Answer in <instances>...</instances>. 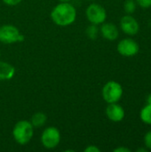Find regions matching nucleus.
<instances>
[{"mask_svg": "<svg viewBox=\"0 0 151 152\" xmlns=\"http://www.w3.org/2000/svg\"><path fill=\"white\" fill-rule=\"evenodd\" d=\"M77 17L76 8L68 3H61L57 4L51 12V18L53 21L61 27H66L71 25Z\"/></svg>", "mask_w": 151, "mask_h": 152, "instance_id": "1", "label": "nucleus"}, {"mask_svg": "<svg viewBox=\"0 0 151 152\" xmlns=\"http://www.w3.org/2000/svg\"><path fill=\"white\" fill-rule=\"evenodd\" d=\"M34 134V126L28 120H20L17 122L12 129V136L14 141L20 144L25 145L32 139Z\"/></svg>", "mask_w": 151, "mask_h": 152, "instance_id": "2", "label": "nucleus"}, {"mask_svg": "<svg viewBox=\"0 0 151 152\" xmlns=\"http://www.w3.org/2000/svg\"><path fill=\"white\" fill-rule=\"evenodd\" d=\"M123 93L124 91L122 86L118 82L114 80L106 83L101 92L102 98L108 104L118 102L123 96Z\"/></svg>", "mask_w": 151, "mask_h": 152, "instance_id": "3", "label": "nucleus"}, {"mask_svg": "<svg viewBox=\"0 0 151 152\" xmlns=\"http://www.w3.org/2000/svg\"><path fill=\"white\" fill-rule=\"evenodd\" d=\"M24 40V36L20 33L18 28L13 25L5 24L0 27V42L4 44H13Z\"/></svg>", "mask_w": 151, "mask_h": 152, "instance_id": "4", "label": "nucleus"}, {"mask_svg": "<svg viewBox=\"0 0 151 152\" xmlns=\"http://www.w3.org/2000/svg\"><path fill=\"white\" fill-rule=\"evenodd\" d=\"M87 20L95 25L102 24L107 19V12L105 8L99 4H91L85 11Z\"/></svg>", "mask_w": 151, "mask_h": 152, "instance_id": "5", "label": "nucleus"}, {"mask_svg": "<svg viewBox=\"0 0 151 152\" xmlns=\"http://www.w3.org/2000/svg\"><path fill=\"white\" fill-rule=\"evenodd\" d=\"M61 142V134L58 128L50 126L44 129L41 136V142L46 149L52 150L56 148Z\"/></svg>", "mask_w": 151, "mask_h": 152, "instance_id": "6", "label": "nucleus"}, {"mask_svg": "<svg viewBox=\"0 0 151 152\" xmlns=\"http://www.w3.org/2000/svg\"><path fill=\"white\" fill-rule=\"evenodd\" d=\"M117 52L125 57H133L138 54L140 51L139 44L133 38H124L117 44Z\"/></svg>", "mask_w": 151, "mask_h": 152, "instance_id": "7", "label": "nucleus"}, {"mask_svg": "<svg viewBox=\"0 0 151 152\" xmlns=\"http://www.w3.org/2000/svg\"><path fill=\"white\" fill-rule=\"evenodd\" d=\"M120 28L122 31L128 36H135L140 31V24L132 14H126L121 18Z\"/></svg>", "mask_w": 151, "mask_h": 152, "instance_id": "8", "label": "nucleus"}, {"mask_svg": "<svg viewBox=\"0 0 151 152\" xmlns=\"http://www.w3.org/2000/svg\"><path fill=\"white\" fill-rule=\"evenodd\" d=\"M106 115L109 120L113 122H120L125 118V111L124 108L117 102L109 103L108 107L106 108Z\"/></svg>", "mask_w": 151, "mask_h": 152, "instance_id": "9", "label": "nucleus"}, {"mask_svg": "<svg viewBox=\"0 0 151 152\" xmlns=\"http://www.w3.org/2000/svg\"><path fill=\"white\" fill-rule=\"evenodd\" d=\"M101 36L109 41H115L119 36L118 28L111 22H103L101 27Z\"/></svg>", "mask_w": 151, "mask_h": 152, "instance_id": "10", "label": "nucleus"}, {"mask_svg": "<svg viewBox=\"0 0 151 152\" xmlns=\"http://www.w3.org/2000/svg\"><path fill=\"white\" fill-rule=\"evenodd\" d=\"M14 74L15 69L12 64L0 61V81L12 79Z\"/></svg>", "mask_w": 151, "mask_h": 152, "instance_id": "11", "label": "nucleus"}, {"mask_svg": "<svg viewBox=\"0 0 151 152\" xmlns=\"http://www.w3.org/2000/svg\"><path fill=\"white\" fill-rule=\"evenodd\" d=\"M47 120V117L43 112H36L31 118V124L34 127H41L43 126Z\"/></svg>", "mask_w": 151, "mask_h": 152, "instance_id": "12", "label": "nucleus"}, {"mask_svg": "<svg viewBox=\"0 0 151 152\" xmlns=\"http://www.w3.org/2000/svg\"><path fill=\"white\" fill-rule=\"evenodd\" d=\"M140 118H141V120L143 123H145L147 125H150L151 126V104L147 103L141 110Z\"/></svg>", "mask_w": 151, "mask_h": 152, "instance_id": "13", "label": "nucleus"}, {"mask_svg": "<svg viewBox=\"0 0 151 152\" xmlns=\"http://www.w3.org/2000/svg\"><path fill=\"white\" fill-rule=\"evenodd\" d=\"M137 8V3L135 0H125L124 4V10L127 14H133Z\"/></svg>", "mask_w": 151, "mask_h": 152, "instance_id": "14", "label": "nucleus"}, {"mask_svg": "<svg viewBox=\"0 0 151 152\" xmlns=\"http://www.w3.org/2000/svg\"><path fill=\"white\" fill-rule=\"evenodd\" d=\"M85 33L87 35V37L90 38V39H96L97 37H98V34H99V28L97 27V25L95 24H92L90 26L87 27L86 30H85Z\"/></svg>", "mask_w": 151, "mask_h": 152, "instance_id": "15", "label": "nucleus"}, {"mask_svg": "<svg viewBox=\"0 0 151 152\" xmlns=\"http://www.w3.org/2000/svg\"><path fill=\"white\" fill-rule=\"evenodd\" d=\"M144 146L148 149V151H151V130L147 132L143 138Z\"/></svg>", "mask_w": 151, "mask_h": 152, "instance_id": "16", "label": "nucleus"}, {"mask_svg": "<svg viewBox=\"0 0 151 152\" xmlns=\"http://www.w3.org/2000/svg\"><path fill=\"white\" fill-rule=\"evenodd\" d=\"M137 4L142 8H150L151 7V0H135Z\"/></svg>", "mask_w": 151, "mask_h": 152, "instance_id": "17", "label": "nucleus"}, {"mask_svg": "<svg viewBox=\"0 0 151 152\" xmlns=\"http://www.w3.org/2000/svg\"><path fill=\"white\" fill-rule=\"evenodd\" d=\"M21 1H22V0H3V2H4L5 4L11 5V6L17 5V4H19Z\"/></svg>", "mask_w": 151, "mask_h": 152, "instance_id": "18", "label": "nucleus"}, {"mask_svg": "<svg viewBox=\"0 0 151 152\" xmlns=\"http://www.w3.org/2000/svg\"><path fill=\"white\" fill-rule=\"evenodd\" d=\"M85 152H100L101 151V150H100L98 147L94 146V145H90V146H88L87 148H85Z\"/></svg>", "mask_w": 151, "mask_h": 152, "instance_id": "19", "label": "nucleus"}, {"mask_svg": "<svg viewBox=\"0 0 151 152\" xmlns=\"http://www.w3.org/2000/svg\"><path fill=\"white\" fill-rule=\"evenodd\" d=\"M114 152H131V150L126 147H118L114 150Z\"/></svg>", "mask_w": 151, "mask_h": 152, "instance_id": "20", "label": "nucleus"}, {"mask_svg": "<svg viewBox=\"0 0 151 152\" xmlns=\"http://www.w3.org/2000/svg\"><path fill=\"white\" fill-rule=\"evenodd\" d=\"M136 152H148V149L145 147V148H139L136 150Z\"/></svg>", "mask_w": 151, "mask_h": 152, "instance_id": "21", "label": "nucleus"}, {"mask_svg": "<svg viewBox=\"0 0 151 152\" xmlns=\"http://www.w3.org/2000/svg\"><path fill=\"white\" fill-rule=\"evenodd\" d=\"M147 103L151 104V94H150L147 96Z\"/></svg>", "mask_w": 151, "mask_h": 152, "instance_id": "22", "label": "nucleus"}, {"mask_svg": "<svg viewBox=\"0 0 151 152\" xmlns=\"http://www.w3.org/2000/svg\"><path fill=\"white\" fill-rule=\"evenodd\" d=\"M61 3H68V2H70L71 0H60Z\"/></svg>", "mask_w": 151, "mask_h": 152, "instance_id": "23", "label": "nucleus"}, {"mask_svg": "<svg viewBox=\"0 0 151 152\" xmlns=\"http://www.w3.org/2000/svg\"><path fill=\"white\" fill-rule=\"evenodd\" d=\"M150 27H151V21H150Z\"/></svg>", "mask_w": 151, "mask_h": 152, "instance_id": "24", "label": "nucleus"}, {"mask_svg": "<svg viewBox=\"0 0 151 152\" xmlns=\"http://www.w3.org/2000/svg\"><path fill=\"white\" fill-rule=\"evenodd\" d=\"M90 1H93V0H90Z\"/></svg>", "mask_w": 151, "mask_h": 152, "instance_id": "25", "label": "nucleus"}]
</instances>
